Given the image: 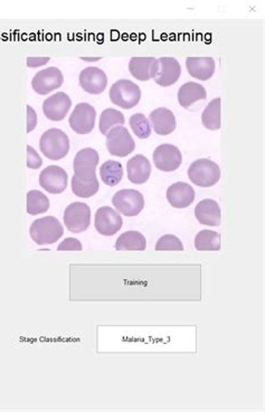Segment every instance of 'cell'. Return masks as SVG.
<instances>
[{
	"label": "cell",
	"mask_w": 265,
	"mask_h": 412,
	"mask_svg": "<svg viewBox=\"0 0 265 412\" xmlns=\"http://www.w3.org/2000/svg\"><path fill=\"white\" fill-rule=\"evenodd\" d=\"M82 60H88V62H94V60H101V58H82Z\"/></svg>",
	"instance_id": "37"
},
{
	"label": "cell",
	"mask_w": 265,
	"mask_h": 412,
	"mask_svg": "<svg viewBox=\"0 0 265 412\" xmlns=\"http://www.w3.org/2000/svg\"><path fill=\"white\" fill-rule=\"evenodd\" d=\"M100 156L97 151L91 147L82 149L76 154L73 163L74 172L76 171H95L99 165Z\"/></svg>",
	"instance_id": "24"
},
{
	"label": "cell",
	"mask_w": 265,
	"mask_h": 412,
	"mask_svg": "<svg viewBox=\"0 0 265 412\" xmlns=\"http://www.w3.org/2000/svg\"><path fill=\"white\" fill-rule=\"evenodd\" d=\"M64 234L63 225L55 217H44L32 223L30 235L40 246L51 245L60 241Z\"/></svg>",
	"instance_id": "1"
},
{
	"label": "cell",
	"mask_w": 265,
	"mask_h": 412,
	"mask_svg": "<svg viewBox=\"0 0 265 412\" xmlns=\"http://www.w3.org/2000/svg\"><path fill=\"white\" fill-rule=\"evenodd\" d=\"M124 124V115L115 108H106L100 118V131L106 136L110 130L115 127H122Z\"/></svg>",
	"instance_id": "30"
},
{
	"label": "cell",
	"mask_w": 265,
	"mask_h": 412,
	"mask_svg": "<svg viewBox=\"0 0 265 412\" xmlns=\"http://www.w3.org/2000/svg\"><path fill=\"white\" fill-rule=\"evenodd\" d=\"M188 177L194 184L203 188L215 186L220 179V169L211 160L199 159L190 165Z\"/></svg>",
	"instance_id": "4"
},
{
	"label": "cell",
	"mask_w": 265,
	"mask_h": 412,
	"mask_svg": "<svg viewBox=\"0 0 265 412\" xmlns=\"http://www.w3.org/2000/svg\"><path fill=\"white\" fill-rule=\"evenodd\" d=\"M206 97L205 88L195 82H188L178 90V102L184 108H189L198 101H204Z\"/></svg>",
	"instance_id": "23"
},
{
	"label": "cell",
	"mask_w": 265,
	"mask_h": 412,
	"mask_svg": "<svg viewBox=\"0 0 265 412\" xmlns=\"http://www.w3.org/2000/svg\"><path fill=\"white\" fill-rule=\"evenodd\" d=\"M72 106V99L64 92H58L45 99L43 103V112L46 118L51 121L64 120Z\"/></svg>",
	"instance_id": "16"
},
{
	"label": "cell",
	"mask_w": 265,
	"mask_h": 412,
	"mask_svg": "<svg viewBox=\"0 0 265 412\" xmlns=\"http://www.w3.org/2000/svg\"><path fill=\"white\" fill-rule=\"evenodd\" d=\"M80 85L87 93L99 95L106 90L108 76L99 67L91 66L82 71L80 74Z\"/></svg>",
	"instance_id": "15"
},
{
	"label": "cell",
	"mask_w": 265,
	"mask_h": 412,
	"mask_svg": "<svg viewBox=\"0 0 265 412\" xmlns=\"http://www.w3.org/2000/svg\"><path fill=\"white\" fill-rule=\"evenodd\" d=\"M97 111L89 103H80L73 110L72 114L69 117V127L81 136H85L92 132L95 124Z\"/></svg>",
	"instance_id": "8"
},
{
	"label": "cell",
	"mask_w": 265,
	"mask_h": 412,
	"mask_svg": "<svg viewBox=\"0 0 265 412\" xmlns=\"http://www.w3.org/2000/svg\"><path fill=\"white\" fill-rule=\"evenodd\" d=\"M220 97L209 102L202 114V123L206 129L216 131L220 129Z\"/></svg>",
	"instance_id": "27"
},
{
	"label": "cell",
	"mask_w": 265,
	"mask_h": 412,
	"mask_svg": "<svg viewBox=\"0 0 265 412\" xmlns=\"http://www.w3.org/2000/svg\"><path fill=\"white\" fill-rule=\"evenodd\" d=\"M130 127L133 133L139 138H148L151 136L150 121L146 118L141 113L133 114L129 120Z\"/></svg>",
	"instance_id": "31"
},
{
	"label": "cell",
	"mask_w": 265,
	"mask_h": 412,
	"mask_svg": "<svg viewBox=\"0 0 265 412\" xmlns=\"http://www.w3.org/2000/svg\"><path fill=\"white\" fill-rule=\"evenodd\" d=\"M127 171L128 179L132 184H145L151 175V165L145 156L137 154L128 161Z\"/></svg>",
	"instance_id": "21"
},
{
	"label": "cell",
	"mask_w": 265,
	"mask_h": 412,
	"mask_svg": "<svg viewBox=\"0 0 265 412\" xmlns=\"http://www.w3.org/2000/svg\"><path fill=\"white\" fill-rule=\"evenodd\" d=\"M67 180L69 177L67 171L58 166L47 167L41 172V186L51 195L64 193L67 189Z\"/></svg>",
	"instance_id": "11"
},
{
	"label": "cell",
	"mask_w": 265,
	"mask_h": 412,
	"mask_svg": "<svg viewBox=\"0 0 265 412\" xmlns=\"http://www.w3.org/2000/svg\"><path fill=\"white\" fill-rule=\"evenodd\" d=\"M166 197L172 207L184 209L189 207L195 200V190L186 182H176L169 186Z\"/></svg>",
	"instance_id": "17"
},
{
	"label": "cell",
	"mask_w": 265,
	"mask_h": 412,
	"mask_svg": "<svg viewBox=\"0 0 265 412\" xmlns=\"http://www.w3.org/2000/svg\"><path fill=\"white\" fill-rule=\"evenodd\" d=\"M146 247H147V241L145 236L142 235L141 232H135V230L124 232L115 243V250L119 252L122 250L142 252L146 250Z\"/></svg>",
	"instance_id": "25"
},
{
	"label": "cell",
	"mask_w": 265,
	"mask_h": 412,
	"mask_svg": "<svg viewBox=\"0 0 265 412\" xmlns=\"http://www.w3.org/2000/svg\"><path fill=\"white\" fill-rule=\"evenodd\" d=\"M154 132L159 136H168L175 131L177 127L175 115L166 108H156L149 115Z\"/></svg>",
	"instance_id": "18"
},
{
	"label": "cell",
	"mask_w": 265,
	"mask_h": 412,
	"mask_svg": "<svg viewBox=\"0 0 265 412\" xmlns=\"http://www.w3.org/2000/svg\"><path fill=\"white\" fill-rule=\"evenodd\" d=\"M26 151H27V160H26L27 168L40 169L43 166V160L40 154H37L36 150L30 145L26 147Z\"/></svg>",
	"instance_id": "33"
},
{
	"label": "cell",
	"mask_w": 265,
	"mask_h": 412,
	"mask_svg": "<svg viewBox=\"0 0 265 412\" xmlns=\"http://www.w3.org/2000/svg\"><path fill=\"white\" fill-rule=\"evenodd\" d=\"M100 175L103 184L108 186H115L120 184L124 178V168L118 161L108 160L100 168Z\"/></svg>",
	"instance_id": "26"
},
{
	"label": "cell",
	"mask_w": 265,
	"mask_h": 412,
	"mask_svg": "<svg viewBox=\"0 0 265 412\" xmlns=\"http://www.w3.org/2000/svg\"><path fill=\"white\" fill-rule=\"evenodd\" d=\"M91 223V209L83 202H73L64 211V225L73 234L88 230Z\"/></svg>",
	"instance_id": "7"
},
{
	"label": "cell",
	"mask_w": 265,
	"mask_h": 412,
	"mask_svg": "<svg viewBox=\"0 0 265 412\" xmlns=\"http://www.w3.org/2000/svg\"><path fill=\"white\" fill-rule=\"evenodd\" d=\"M154 80L158 85L167 88L175 84L181 75V64L175 58H160Z\"/></svg>",
	"instance_id": "13"
},
{
	"label": "cell",
	"mask_w": 265,
	"mask_h": 412,
	"mask_svg": "<svg viewBox=\"0 0 265 412\" xmlns=\"http://www.w3.org/2000/svg\"><path fill=\"white\" fill-rule=\"evenodd\" d=\"M64 83L63 73L58 67L43 69L34 76L32 81L33 90L40 95H46L51 90H58Z\"/></svg>",
	"instance_id": "10"
},
{
	"label": "cell",
	"mask_w": 265,
	"mask_h": 412,
	"mask_svg": "<svg viewBox=\"0 0 265 412\" xmlns=\"http://www.w3.org/2000/svg\"><path fill=\"white\" fill-rule=\"evenodd\" d=\"M115 209L126 217L138 216L145 208V198L135 189L120 190L112 198Z\"/></svg>",
	"instance_id": "6"
},
{
	"label": "cell",
	"mask_w": 265,
	"mask_h": 412,
	"mask_svg": "<svg viewBox=\"0 0 265 412\" xmlns=\"http://www.w3.org/2000/svg\"><path fill=\"white\" fill-rule=\"evenodd\" d=\"M95 171H76L72 178V191L79 198H91L99 193Z\"/></svg>",
	"instance_id": "14"
},
{
	"label": "cell",
	"mask_w": 265,
	"mask_h": 412,
	"mask_svg": "<svg viewBox=\"0 0 265 412\" xmlns=\"http://www.w3.org/2000/svg\"><path fill=\"white\" fill-rule=\"evenodd\" d=\"M157 66V58H132L130 60L129 71L135 79L147 82L154 79Z\"/></svg>",
	"instance_id": "22"
},
{
	"label": "cell",
	"mask_w": 265,
	"mask_h": 412,
	"mask_svg": "<svg viewBox=\"0 0 265 412\" xmlns=\"http://www.w3.org/2000/svg\"><path fill=\"white\" fill-rule=\"evenodd\" d=\"M40 149L42 154L49 160H62L69 154V136L60 129L47 130L41 136Z\"/></svg>",
	"instance_id": "2"
},
{
	"label": "cell",
	"mask_w": 265,
	"mask_h": 412,
	"mask_svg": "<svg viewBox=\"0 0 265 412\" xmlns=\"http://www.w3.org/2000/svg\"><path fill=\"white\" fill-rule=\"evenodd\" d=\"M94 225H95V229H97L100 235L111 237L122 228L124 220L115 209L106 206V207H101L97 209V213H95Z\"/></svg>",
	"instance_id": "9"
},
{
	"label": "cell",
	"mask_w": 265,
	"mask_h": 412,
	"mask_svg": "<svg viewBox=\"0 0 265 412\" xmlns=\"http://www.w3.org/2000/svg\"><path fill=\"white\" fill-rule=\"evenodd\" d=\"M195 216L202 225L217 227L220 225L222 211L220 207L213 199H205L199 202L195 208Z\"/></svg>",
	"instance_id": "19"
},
{
	"label": "cell",
	"mask_w": 265,
	"mask_h": 412,
	"mask_svg": "<svg viewBox=\"0 0 265 412\" xmlns=\"http://www.w3.org/2000/svg\"><path fill=\"white\" fill-rule=\"evenodd\" d=\"M183 162V156L177 147L172 145H161L154 150V163L163 172L176 171Z\"/></svg>",
	"instance_id": "12"
},
{
	"label": "cell",
	"mask_w": 265,
	"mask_h": 412,
	"mask_svg": "<svg viewBox=\"0 0 265 412\" xmlns=\"http://www.w3.org/2000/svg\"><path fill=\"white\" fill-rule=\"evenodd\" d=\"M108 95L115 106L124 110H131L140 102L141 90L129 80H120L112 85Z\"/></svg>",
	"instance_id": "3"
},
{
	"label": "cell",
	"mask_w": 265,
	"mask_h": 412,
	"mask_svg": "<svg viewBox=\"0 0 265 412\" xmlns=\"http://www.w3.org/2000/svg\"><path fill=\"white\" fill-rule=\"evenodd\" d=\"M82 244L80 243L79 239H76V238H67L65 241H63V243H60L58 245V252H65V250H76V252H80L82 250Z\"/></svg>",
	"instance_id": "34"
},
{
	"label": "cell",
	"mask_w": 265,
	"mask_h": 412,
	"mask_svg": "<svg viewBox=\"0 0 265 412\" xmlns=\"http://www.w3.org/2000/svg\"><path fill=\"white\" fill-rule=\"evenodd\" d=\"M27 108V133L32 132L37 125V115L36 112L34 111V108L30 106H26Z\"/></svg>",
	"instance_id": "35"
},
{
	"label": "cell",
	"mask_w": 265,
	"mask_h": 412,
	"mask_svg": "<svg viewBox=\"0 0 265 412\" xmlns=\"http://www.w3.org/2000/svg\"><path fill=\"white\" fill-rule=\"evenodd\" d=\"M49 58H28L26 60L27 66L30 69H35V67L43 66L45 64L49 63Z\"/></svg>",
	"instance_id": "36"
},
{
	"label": "cell",
	"mask_w": 265,
	"mask_h": 412,
	"mask_svg": "<svg viewBox=\"0 0 265 412\" xmlns=\"http://www.w3.org/2000/svg\"><path fill=\"white\" fill-rule=\"evenodd\" d=\"M186 67L192 77L205 82L214 75L216 64L211 58H188Z\"/></svg>",
	"instance_id": "20"
},
{
	"label": "cell",
	"mask_w": 265,
	"mask_h": 412,
	"mask_svg": "<svg viewBox=\"0 0 265 412\" xmlns=\"http://www.w3.org/2000/svg\"><path fill=\"white\" fill-rule=\"evenodd\" d=\"M156 250L157 252H165V250H176V252H183L184 245L181 243L179 238L174 235H165L159 238V241L156 244Z\"/></svg>",
	"instance_id": "32"
},
{
	"label": "cell",
	"mask_w": 265,
	"mask_h": 412,
	"mask_svg": "<svg viewBox=\"0 0 265 412\" xmlns=\"http://www.w3.org/2000/svg\"><path fill=\"white\" fill-rule=\"evenodd\" d=\"M106 149L111 156L124 158L132 154L136 143L126 128L115 127L106 134Z\"/></svg>",
	"instance_id": "5"
},
{
	"label": "cell",
	"mask_w": 265,
	"mask_h": 412,
	"mask_svg": "<svg viewBox=\"0 0 265 412\" xmlns=\"http://www.w3.org/2000/svg\"><path fill=\"white\" fill-rule=\"evenodd\" d=\"M195 247L199 252L220 250V236L218 232L213 230H202L195 237Z\"/></svg>",
	"instance_id": "29"
},
{
	"label": "cell",
	"mask_w": 265,
	"mask_h": 412,
	"mask_svg": "<svg viewBox=\"0 0 265 412\" xmlns=\"http://www.w3.org/2000/svg\"><path fill=\"white\" fill-rule=\"evenodd\" d=\"M26 202H27L26 210L32 216L45 214L46 211H49V198L40 190H30V193H27V197H26Z\"/></svg>",
	"instance_id": "28"
}]
</instances>
